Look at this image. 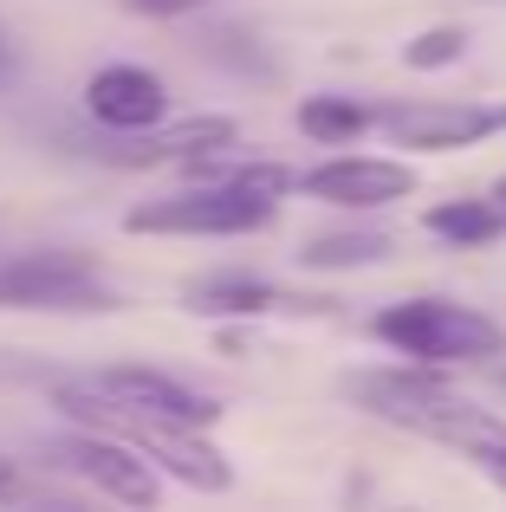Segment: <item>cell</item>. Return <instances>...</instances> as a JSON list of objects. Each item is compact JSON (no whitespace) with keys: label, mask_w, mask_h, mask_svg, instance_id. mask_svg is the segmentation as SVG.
<instances>
[{"label":"cell","mask_w":506,"mask_h":512,"mask_svg":"<svg viewBox=\"0 0 506 512\" xmlns=\"http://www.w3.org/2000/svg\"><path fill=\"white\" fill-rule=\"evenodd\" d=\"M370 338L416 363H474V357H500L506 350V331L494 318L455 299H403L370 318Z\"/></svg>","instance_id":"obj_1"},{"label":"cell","mask_w":506,"mask_h":512,"mask_svg":"<svg viewBox=\"0 0 506 512\" xmlns=\"http://www.w3.org/2000/svg\"><path fill=\"white\" fill-rule=\"evenodd\" d=\"M117 292L85 253H13L0 260V312H117Z\"/></svg>","instance_id":"obj_2"},{"label":"cell","mask_w":506,"mask_h":512,"mask_svg":"<svg viewBox=\"0 0 506 512\" xmlns=\"http://www.w3.org/2000/svg\"><path fill=\"white\" fill-rule=\"evenodd\" d=\"M279 201H260V195H241V188H221V182H195L182 195H163V201H143V208L124 214L130 234H260L273 221Z\"/></svg>","instance_id":"obj_3"},{"label":"cell","mask_w":506,"mask_h":512,"mask_svg":"<svg viewBox=\"0 0 506 512\" xmlns=\"http://www.w3.org/2000/svg\"><path fill=\"white\" fill-rule=\"evenodd\" d=\"M46 461L59 467V474L98 487L104 500H117V506H156V500H163L156 467L143 461L130 441H117L111 428H72V435H52L46 441Z\"/></svg>","instance_id":"obj_4"},{"label":"cell","mask_w":506,"mask_h":512,"mask_svg":"<svg viewBox=\"0 0 506 512\" xmlns=\"http://www.w3.org/2000/svg\"><path fill=\"white\" fill-rule=\"evenodd\" d=\"M98 428H111V435H117V441H130V448H137L150 467H163L169 480H182V487H195V493H228V487H234L228 454H221L215 441L202 435V428L143 422V415H104Z\"/></svg>","instance_id":"obj_5"},{"label":"cell","mask_w":506,"mask_h":512,"mask_svg":"<svg viewBox=\"0 0 506 512\" xmlns=\"http://www.w3.org/2000/svg\"><path fill=\"white\" fill-rule=\"evenodd\" d=\"M241 143V124L234 117H182V124H156L137 130V137H111L104 130L98 143H85V156L111 169H163V163H195V156H215Z\"/></svg>","instance_id":"obj_6"},{"label":"cell","mask_w":506,"mask_h":512,"mask_svg":"<svg viewBox=\"0 0 506 512\" xmlns=\"http://www.w3.org/2000/svg\"><path fill=\"white\" fill-rule=\"evenodd\" d=\"M85 117L111 137H137V130H156L169 117V85L150 72V65H98L85 78Z\"/></svg>","instance_id":"obj_7"},{"label":"cell","mask_w":506,"mask_h":512,"mask_svg":"<svg viewBox=\"0 0 506 512\" xmlns=\"http://www.w3.org/2000/svg\"><path fill=\"white\" fill-rule=\"evenodd\" d=\"M383 130H390L396 150H468V143L494 137L506 130V111L494 104H396L390 117H383Z\"/></svg>","instance_id":"obj_8"},{"label":"cell","mask_w":506,"mask_h":512,"mask_svg":"<svg viewBox=\"0 0 506 512\" xmlns=\"http://www.w3.org/2000/svg\"><path fill=\"white\" fill-rule=\"evenodd\" d=\"M299 188L318 201H338V208H383V201L416 195V169L390 163V156H338V163L299 175Z\"/></svg>","instance_id":"obj_9"},{"label":"cell","mask_w":506,"mask_h":512,"mask_svg":"<svg viewBox=\"0 0 506 512\" xmlns=\"http://www.w3.org/2000/svg\"><path fill=\"white\" fill-rule=\"evenodd\" d=\"M195 318H260V312H325V299H292L253 273H208L182 292Z\"/></svg>","instance_id":"obj_10"},{"label":"cell","mask_w":506,"mask_h":512,"mask_svg":"<svg viewBox=\"0 0 506 512\" xmlns=\"http://www.w3.org/2000/svg\"><path fill=\"white\" fill-rule=\"evenodd\" d=\"M390 253H396V240L377 234V227H364V234H312L299 266H312V273H351V266H377Z\"/></svg>","instance_id":"obj_11"},{"label":"cell","mask_w":506,"mask_h":512,"mask_svg":"<svg viewBox=\"0 0 506 512\" xmlns=\"http://www.w3.org/2000/svg\"><path fill=\"white\" fill-rule=\"evenodd\" d=\"M422 227L442 240H455V247H487V240L506 227V214L494 201H435L429 214H422Z\"/></svg>","instance_id":"obj_12"},{"label":"cell","mask_w":506,"mask_h":512,"mask_svg":"<svg viewBox=\"0 0 506 512\" xmlns=\"http://www.w3.org/2000/svg\"><path fill=\"white\" fill-rule=\"evenodd\" d=\"M364 124H370V111L357 98H305L299 104V130L312 143H351Z\"/></svg>","instance_id":"obj_13"},{"label":"cell","mask_w":506,"mask_h":512,"mask_svg":"<svg viewBox=\"0 0 506 512\" xmlns=\"http://www.w3.org/2000/svg\"><path fill=\"white\" fill-rule=\"evenodd\" d=\"M461 52H468V33H461V26H429L422 39L403 46V65L409 72H435V65H455Z\"/></svg>","instance_id":"obj_14"},{"label":"cell","mask_w":506,"mask_h":512,"mask_svg":"<svg viewBox=\"0 0 506 512\" xmlns=\"http://www.w3.org/2000/svg\"><path fill=\"white\" fill-rule=\"evenodd\" d=\"M124 13H137V20H182V13H202L208 0H117Z\"/></svg>","instance_id":"obj_15"},{"label":"cell","mask_w":506,"mask_h":512,"mask_svg":"<svg viewBox=\"0 0 506 512\" xmlns=\"http://www.w3.org/2000/svg\"><path fill=\"white\" fill-rule=\"evenodd\" d=\"M20 500H33V480H26L20 467L0 454V506H20Z\"/></svg>","instance_id":"obj_16"},{"label":"cell","mask_w":506,"mask_h":512,"mask_svg":"<svg viewBox=\"0 0 506 512\" xmlns=\"http://www.w3.org/2000/svg\"><path fill=\"white\" fill-rule=\"evenodd\" d=\"M494 208L506 214V175H500V188H494Z\"/></svg>","instance_id":"obj_17"},{"label":"cell","mask_w":506,"mask_h":512,"mask_svg":"<svg viewBox=\"0 0 506 512\" xmlns=\"http://www.w3.org/2000/svg\"><path fill=\"white\" fill-rule=\"evenodd\" d=\"M0 78H7V33H0Z\"/></svg>","instance_id":"obj_18"},{"label":"cell","mask_w":506,"mask_h":512,"mask_svg":"<svg viewBox=\"0 0 506 512\" xmlns=\"http://www.w3.org/2000/svg\"><path fill=\"white\" fill-rule=\"evenodd\" d=\"M500 389H506V370H500Z\"/></svg>","instance_id":"obj_19"}]
</instances>
